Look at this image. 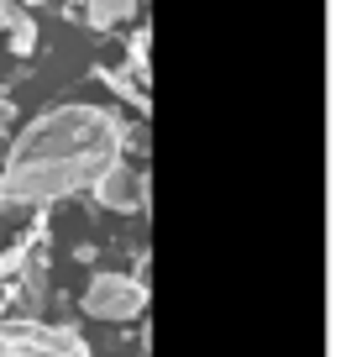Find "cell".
I'll use <instances>...</instances> for the list:
<instances>
[{
	"label": "cell",
	"mask_w": 341,
	"mask_h": 357,
	"mask_svg": "<svg viewBox=\"0 0 341 357\" xmlns=\"http://www.w3.org/2000/svg\"><path fill=\"white\" fill-rule=\"evenodd\" d=\"M121 121L100 105L43 111L0 168V205H58L79 190H95L110 163H121Z\"/></svg>",
	"instance_id": "1"
},
{
	"label": "cell",
	"mask_w": 341,
	"mask_h": 357,
	"mask_svg": "<svg viewBox=\"0 0 341 357\" xmlns=\"http://www.w3.org/2000/svg\"><path fill=\"white\" fill-rule=\"evenodd\" d=\"M0 347L6 357H89V342L74 331V326H43L32 315H11L0 326Z\"/></svg>",
	"instance_id": "2"
},
{
	"label": "cell",
	"mask_w": 341,
	"mask_h": 357,
	"mask_svg": "<svg viewBox=\"0 0 341 357\" xmlns=\"http://www.w3.org/2000/svg\"><path fill=\"white\" fill-rule=\"evenodd\" d=\"M79 305L95 321H137L147 310V284L132 279V273H95L79 294Z\"/></svg>",
	"instance_id": "3"
},
{
	"label": "cell",
	"mask_w": 341,
	"mask_h": 357,
	"mask_svg": "<svg viewBox=\"0 0 341 357\" xmlns=\"http://www.w3.org/2000/svg\"><path fill=\"white\" fill-rule=\"evenodd\" d=\"M95 205L116 215H142L147 211V174H137L132 163H110L95 184Z\"/></svg>",
	"instance_id": "4"
},
{
	"label": "cell",
	"mask_w": 341,
	"mask_h": 357,
	"mask_svg": "<svg viewBox=\"0 0 341 357\" xmlns=\"http://www.w3.org/2000/svg\"><path fill=\"white\" fill-rule=\"evenodd\" d=\"M26 300H32V310H47V257L43 252L26 257Z\"/></svg>",
	"instance_id": "5"
},
{
	"label": "cell",
	"mask_w": 341,
	"mask_h": 357,
	"mask_svg": "<svg viewBox=\"0 0 341 357\" xmlns=\"http://www.w3.org/2000/svg\"><path fill=\"white\" fill-rule=\"evenodd\" d=\"M6 32H11V53L16 58H32V47H37V22H32V16L16 11V22L6 26Z\"/></svg>",
	"instance_id": "6"
},
{
	"label": "cell",
	"mask_w": 341,
	"mask_h": 357,
	"mask_svg": "<svg viewBox=\"0 0 341 357\" xmlns=\"http://www.w3.org/2000/svg\"><path fill=\"white\" fill-rule=\"evenodd\" d=\"M32 242H37V231H26V236H16V242H11V252H0V279H6V273L16 279V273L26 268V257H32Z\"/></svg>",
	"instance_id": "7"
},
{
	"label": "cell",
	"mask_w": 341,
	"mask_h": 357,
	"mask_svg": "<svg viewBox=\"0 0 341 357\" xmlns=\"http://www.w3.org/2000/svg\"><path fill=\"white\" fill-rule=\"evenodd\" d=\"M137 11V0H89V22L95 26H110V22H121V16Z\"/></svg>",
	"instance_id": "8"
},
{
	"label": "cell",
	"mask_w": 341,
	"mask_h": 357,
	"mask_svg": "<svg viewBox=\"0 0 341 357\" xmlns=\"http://www.w3.org/2000/svg\"><path fill=\"white\" fill-rule=\"evenodd\" d=\"M100 79H105V84L116 89L121 100H132L137 111H147V95H142V84H132V79H126V74H100Z\"/></svg>",
	"instance_id": "9"
},
{
	"label": "cell",
	"mask_w": 341,
	"mask_h": 357,
	"mask_svg": "<svg viewBox=\"0 0 341 357\" xmlns=\"http://www.w3.org/2000/svg\"><path fill=\"white\" fill-rule=\"evenodd\" d=\"M11 121H16V105H11V100H0V132H11Z\"/></svg>",
	"instance_id": "10"
},
{
	"label": "cell",
	"mask_w": 341,
	"mask_h": 357,
	"mask_svg": "<svg viewBox=\"0 0 341 357\" xmlns=\"http://www.w3.org/2000/svg\"><path fill=\"white\" fill-rule=\"evenodd\" d=\"M16 22V11H11V6H6V0H0V32H6V26H11Z\"/></svg>",
	"instance_id": "11"
}]
</instances>
